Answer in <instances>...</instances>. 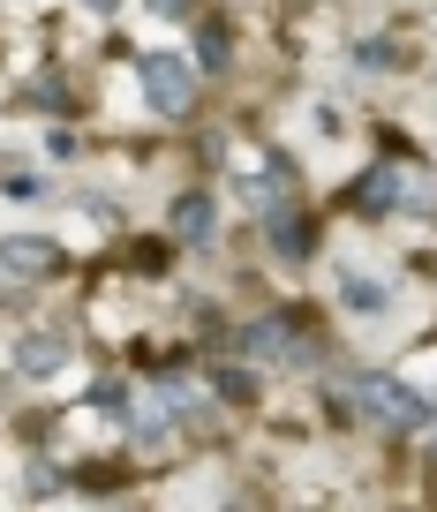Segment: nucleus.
Listing matches in <instances>:
<instances>
[{"label":"nucleus","instance_id":"1","mask_svg":"<svg viewBox=\"0 0 437 512\" xmlns=\"http://www.w3.org/2000/svg\"><path fill=\"white\" fill-rule=\"evenodd\" d=\"M355 392H362L355 407H362V415L377 422V430H422V422H430V407H422V400L407 392L400 377H362Z\"/></svg>","mask_w":437,"mask_h":512},{"label":"nucleus","instance_id":"2","mask_svg":"<svg viewBox=\"0 0 437 512\" xmlns=\"http://www.w3.org/2000/svg\"><path fill=\"white\" fill-rule=\"evenodd\" d=\"M430 196H437V189H430V174H415V166H377V174H362L355 204H362V211H392V204L422 211Z\"/></svg>","mask_w":437,"mask_h":512},{"label":"nucleus","instance_id":"3","mask_svg":"<svg viewBox=\"0 0 437 512\" xmlns=\"http://www.w3.org/2000/svg\"><path fill=\"white\" fill-rule=\"evenodd\" d=\"M53 272H61V249H53V241H0V294L46 287Z\"/></svg>","mask_w":437,"mask_h":512},{"label":"nucleus","instance_id":"4","mask_svg":"<svg viewBox=\"0 0 437 512\" xmlns=\"http://www.w3.org/2000/svg\"><path fill=\"white\" fill-rule=\"evenodd\" d=\"M144 91H151L159 113H189L196 106V76H189V61H174V53H151L144 61Z\"/></svg>","mask_w":437,"mask_h":512},{"label":"nucleus","instance_id":"5","mask_svg":"<svg viewBox=\"0 0 437 512\" xmlns=\"http://www.w3.org/2000/svg\"><path fill=\"white\" fill-rule=\"evenodd\" d=\"M242 354L249 362H309V339L294 332V317H257L242 332Z\"/></svg>","mask_w":437,"mask_h":512},{"label":"nucleus","instance_id":"6","mask_svg":"<svg viewBox=\"0 0 437 512\" xmlns=\"http://www.w3.org/2000/svg\"><path fill=\"white\" fill-rule=\"evenodd\" d=\"M166 422H174V400H166V384H144L129 400V430L136 437H166Z\"/></svg>","mask_w":437,"mask_h":512},{"label":"nucleus","instance_id":"7","mask_svg":"<svg viewBox=\"0 0 437 512\" xmlns=\"http://www.w3.org/2000/svg\"><path fill=\"white\" fill-rule=\"evenodd\" d=\"M264 226H272V241H279L287 256H302V249H309V226H302V204H294V196H279V204L264 211Z\"/></svg>","mask_w":437,"mask_h":512},{"label":"nucleus","instance_id":"8","mask_svg":"<svg viewBox=\"0 0 437 512\" xmlns=\"http://www.w3.org/2000/svg\"><path fill=\"white\" fill-rule=\"evenodd\" d=\"M211 226H219V219H211L204 196H181V204H174V234L181 241H211Z\"/></svg>","mask_w":437,"mask_h":512},{"label":"nucleus","instance_id":"9","mask_svg":"<svg viewBox=\"0 0 437 512\" xmlns=\"http://www.w3.org/2000/svg\"><path fill=\"white\" fill-rule=\"evenodd\" d=\"M16 369H31V377H46V369H61V339H53V332L23 339V347H16Z\"/></svg>","mask_w":437,"mask_h":512},{"label":"nucleus","instance_id":"10","mask_svg":"<svg viewBox=\"0 0 437 512\" xmlns=\"http://www.w3.org/2000/svg\"><path fill=\"white\" fill-rule=\"evenodd\" d=\"M347 302H355V309H385V287H370V279H347Z\"/></svg>","mask_w":437,"mask_h":512},{"label":"nucleus","instance_id":"11","mask_svg":"<svg viewBox=\"0 0 437 512\" xmlns=\"http://www.w3.org/2000/svg\"><path fill=\"white\" fill-rule=\"evenodd\" d=\"M219 392H227V400H257V384H249L242 369H219Z\"/></svg>","mask_w":437,"mask_h":512}]
</instances>
